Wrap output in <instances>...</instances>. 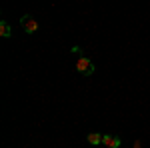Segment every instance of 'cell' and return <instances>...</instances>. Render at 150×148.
Here are the masks:
<instances>
[{
    "instance_id": "cell-1",
    "label": "cell",
    "mask_w": 150,
    "mask_h": 148,
    "mask_svg": "<svg viewBox=\"0 0 150 148\" xmlns=\"http://www.w3.org/2000/svg\"><path fill=\"white\" fill-rule=\"evenodd\" d=\"M76 70L80 72L82 76H90V74H94L96 66H94V62L88 56H84V54H82V56L76 60Z\"/></svg>"
},
{
    "instance_id": "cell-4",
    "label": "cell",
    "mask_w": 150,
    "mask_h": 148,
    "mask_svg": "<svg viewBox=\"0 0 150 148\" xmlns=\"http://www.w3.org/2000/svg\"><path fill=\"white\" fill-rule=\"evenodd\" d=\"M102 138H104V134H100V132H90L86 136V140H88V144L96 146V144H102Z\"/></svg>"
},
{
    "instance_id": "cell-2",
    "label": "cell",
    "mask_w": 150,
    "mask_h": 148,
    "mask_svg": "<svg viewBox=\"0 0 150 148\" xmlns=\"http://www.w3.org/2000/svg\"><path fill=\"white\" fill-rule=\"evenodd\" d=\"M20 24H22V30L26 32V34H34L36 30H38V22H36V18L28 16V14L20 18Z\"/></svg>"
},
{
    "instance_id": "cell-3",
    "label": "cell",
    "mask_w": 150,
    "mask_h": 148,
    "mask_svg": "<svg viewBox=\"0 0 150 148\" xmlns=\"http://www.w3.org/2000/svg\"><path fill=\"white\" fill-rule=\"evenodd\" d=\"M102 144H104L106 148H120V144H122V138H120V136H112V134H104Z\"/></svg>"
},
{
    "instance_id": "cell-5",
    "label": "cell",
    "mask_w": 150,
    "mask_h": 148,
    "mask_svg": "<svg viewBox=\"0 0 150 148\" xmlns=\"http://www.w3.org/2000/svg\"><path fill=\"white\" fill-rule=\"evenodd\" d=\"M0 36H2V38H10V36H12L10 24L6 22V20H2V22H0Z\"/></svg>"
}]
</instances>
